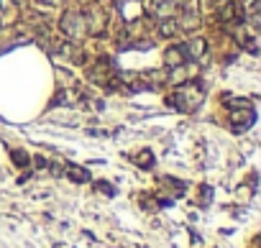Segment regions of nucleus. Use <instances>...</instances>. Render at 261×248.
I'll return each instance as SVG.
<instances>
[{
	"label": "nucleus",
	"mask_w": 261,
	"mask_h": 248,
	"mask_svg": "<svg viewBox=\"0 0 261 248\" xmlns=\"http://www.w3.org/2000/svg\"><path fill=\"white\" fill-rule=\"evenodd\" d=\"M59 28L62 33H67L72 41H80L87 36V21H85V13H77V11H67L59 21Z\"/></svg>",
	"instance_id": "1"
},
{
	"label": "nucleus",
	"mask_w": 261,
	"mask_h": 248,
	"mask_svg": "<svg viewBox=\"0 0 261 248\" xmlns=\"http://www.w3.org/2000/svg\"><path fill=\"white\" fill-rule=\"evenodd\" d=\"M177 28L187 31V33L197 31V28H200V13H197V11H195L192 6L182 8V13H179V21H177Z\"/></svg>",
	"instance_id": "2"
},
{
	"label": "nucleus",
	"mask_w": 261,
	"mask_h": 248,
	"mask_svg": "<svg viewBox=\"0 0 261 248\" xmlns=\"http://www.w3.org/2000/svg\"><path fill=\"white\" fill-rule=\"evenodd\" d=\"M253 108H236L231 110V123H233V131H246L251 123H253Z\"/></svg>",
	"instance_id": "3"
},
{
	"label": "nucleus",
	"mask_w": 261,
	"mask_h": 248,
	"mask_svg": "<svg viewBox=\"0 0 261 248\" xmlns=\"http://www.w3.org/2000/svg\"><path fill=\"white\" fill-rule=\"evenodd\" d=\"M220 21L226 23H241L243 21V6L241 3H226L220 8Z\"/></svg>",
	"instance_id": "4"
},
{
	"label": "nucleus",
	"mask_w": 261,
	"mask_h": 248,
	"mask_svg": "<svg viewBox=\"0 0 261 248\" xmlns=\"http://www.w3.org/2000/svg\"><path fill=\"white\" fill-rule=\"evenodd\" d=\"M182 64H187V57H184V52L179 46H169L164 52V67L167 69H174V67H182Z\"/></svg>",
	"instance_id": "5"
},
{
	"label": "nucleus",
	"mask_w": 261,
	"mask_h": 248,
	"mask_svg": "<svg viewBox=\"0 0 261 248\" xmlns=\"http://www.w3.org/2000/svg\"><path fill=\"white\" fill-rule=\"evenodd\" d=\"M182 52H184V57H187V62L190 59H200L207 52V44H205L202 38H192V41H187V44L182 46Z\"/></svg>",
	"instance_id": "6"
},
{
	"label": "nucleus",
	"mask_w": 261,
	"mask_h": 248,
	"mask_svg": "<svg viewBox=\"0 0 261 248\" xmlns=\"http://www.w3.org/2000/svg\"><path fill=\"white\" fill-rule=\"evenodd\" d=\"M156 31H159V36H164V38H172V36H177V21L174 18H162L159 23H156Z\"/></svg>",
	"instance_id": "7"
},
{
	"label": "nucleus",
	"mask_w": 261,
	"mask_h": 248,
	"mask_svg": "<svg viewBox=\"0 0 261 248\" xmlns=\"http://www.w3.org/2000/svg\"><path fill=\"white\" fill-rule=\"evenodd\" d=\"M82 100V95L77 92V90H62L59 95H57V103H69V105H77Z\"/></svg>",
	"instance_id": "8"
},
{
	"label": "nucleus",
	"mask_w": 261,
	"mask_h": 248,
	"mask_svg": "<svg viewBox=\"0 0 261 248\" xmlns=\"http://www.w3.org/2000/svg\"><path fill=\"white\" fill-rule=\"evenodd\" d=\"M67 177H69L72 182H90V172L82 169V167H69V169H67Z\"/></svg>",
	"instance_id": "9"
},
{
	"label": "nucleus",
	"mask_w": 261,
	"mask_h": 248,
	"mask_svg": "<svg viewBox=\"0 0 261 248\" xmlns=\"http://www.w3.org/2000/svg\"><path fill=\"white\" fill-rule=\"evenodd\" d=\"M136 164H138L141 169H148V167L154 164V154L148 151V148H143L141 154H136Z\"/></svg>",
	"instance_id": "10"
},
{
	"label": "nucleus",
	"mask_w": 261,
	"mask_h": 248,
	"mask_svg": "<svg viewBox=\"0 0 261 248\" xmlns=\"http://www.w3.org/2000/svg\"><path fill=\"white\" fill-rule=\"evenodd\" d=\"M151 11L159 16H169L172 11V0H151Z\"/></svg>",
	"instance_id": "11"
},
{
	"label": "nucleus",
	"mask_w": 261,
	"mask_h": 248,
	"mask_svg": "<svg viewBox=\"0 0 261 248\" xmlns=\"http://www.w3.org/2000/svg\"><path fill=\"white\" fill-rule=\"evenodd\" d=\"M13 161L18 164V167H28V156H26V151H13Z\"/></svg>",
	"instance_id": "12"
},
{
	"label": "nucleus",
	"mask_w": 261,
	"mask_h": 248,
	"mask_svg": "<svg viewBox=\"0 0 261 248\" xmlns=\"http://www.w3.org/2000/svg\"><path fill=\"white\" fill-rule=\"evenodd\" d=\"M36 3L49 6V8H62V6H64V0H36Z\"/></svg>",
	"instance_id": "13"
},
{
	"label": "nucleus",
	"mask_w": 261,
	"mask_h": 248,
	"mask_svg": "<svg viewBox=\"0 0 261 248\" xmlns=\"http://www.w3.org/2000/svg\"><path fill=\"white\" fill-rule=\"evenodd\" d=\"M97 187H100L105 194H113V189H110V184H108V182H97Z\"/></svg>",
	"instance_id": "14"
},
{
	"label": "nucleus",
	"mask_w": 261,
	"mask_h": 248,
	"mask_svg": "<svg viewBox=\"0 0 261 248\" xmlns=\"http://www.w3.org/2000/svg\"><path fill=\"white\" fill-rule=\"evenodd\" d=\"M174 6H182V8H187V6H192V0H172Z\"/></svg>",
	"instance_id": "15"
},
{
	"label": "nucleus",
	"mask_w": 261,
	"mask_h": 248,
	"mask_svg": "<svg viewBox=\"0 0 261 248\" xmlns=\"http://www.w3.org/2000/svg\"><path fill=\"white\" fill-rule=\"evenodd\" d=\"M0 52H3V46H0Z\"/></svg>",
	"instance_id": "16"
}]
</instances>
